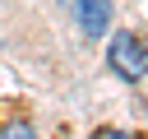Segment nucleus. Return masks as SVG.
Returning <instances> with one entry per match:
<instances>
[{"instance_id":"1","label":"nucleus","mask_w":148,"mask_h":139,"mask_svg":"<svg viewBox=\"0 0 148 139\" xmlns=\"http://www.w3.org/2000/svg\"><path fill=\"white\" fill-rule=\"evenodd\" d=\"M106 65L125 79V83H139L148 74V46L134 37V32H116L106 42Z\"/></svg>"},{"instance_id":"2","label":"nucleus","mask_w":148,"mask_h":139,"mask_svg":"<svg viewBox=\"0 0 148 139\" xmlns=\"http://www.w3.org/2000/svg\"><path fill=\"white\" fill-rule=\"evenodd\" d=\"M74 23L83 37H106L111 28V0H74Z\"/></svg>"},{"instance_id":"3","label":"nucleus","mask_w":148,"mask_h":139,"mask_svg":"<svg viewBox=\"0 0 148 139\" xmlns=\"http://www.w3.org/2000/svg\"><path fill=\"white\" fill-rule=\"evenodd\" d=\"M0 139H37V130H32V125H23V120H14V125H5V130H0Z\"/></svg>"},{"instance_id":"4","label":"nucleus","mask_w":148,"mask_h":139,"mask_svg":"<svg viewBox=\"0 0 148 139\" xmlns=\"http://www.w3.org/2000/svg\"><path fill=\"white\" fill-rule=\"evenodd\" d=\"M97 139H130V134H116V130H102Z\"/></svg>"}]
</instances>
